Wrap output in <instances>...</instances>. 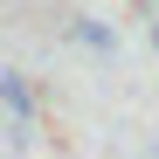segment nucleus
Here are the masks:
<instances>
[{"label":"nucleus","mask_w":159,"mask_h":159,"mask_svg":"<svg viewBox=\"0 0 159 159\" xmlns=\"http://www.w3.org/2000/svg\"><path fill=\"white\" fill-rule=\"evenodd\" d=\"M0 104H7L14 118H28V111H35V97H28V83H21V76H0Z\"/></svg>","instance_id":"1"},{"label":"nucleus","mask_w":159,"mask_h":159,"mask_svg":"<svg viewBox=\"0 0 159 159\" xmlns=\"http://www.w3.org/2000/svg\"><path fill=\"white\" fill-rule=\"evenodd\" d=\"M69 35L83 42V48H111V42H118V35L104 28V21H90V14H83V21H69Z\"/></svg>","instance_id":"2"}]
</instances>
